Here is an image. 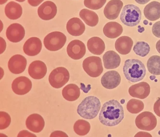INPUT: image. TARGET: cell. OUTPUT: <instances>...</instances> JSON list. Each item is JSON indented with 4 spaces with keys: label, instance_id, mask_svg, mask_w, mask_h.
Segmentation results:
<instances>
[{
    "label": "cell",
    "instance_id": "d590c367",
    "mask_svg": "<svg viewBox=\"0 0 160 137\" xmlns=\"http://www.w3.org/2000/svg\"><path fill=\"white\" fill-rule=\"evenodd\" d=\"M153 109L156 115L160 117V98L158 99L155 102Z\"/></svg>",
    "mask_w": 160,
    "mask_h": 137
},
{
    "label": "cell",
    "instance_id": "e0dca14e",
    "mask_svg": "<svg viewBox=\"0 0 160 137\" xmlns=\"http://www.w3.org/2000/svg\"><path fill=\"white\" fill-rule=\"evenodd\" d=\"M47 71L46 64L41 61L32 62L28 67V74L34 79H42L46 75Z\"/></svg>",
    "mask_w": 160,
    "mask_h": 137
},
{
    "label": "cell",
    "instance_id": "277c9868",
    "mask_svg": "<svg viewBox=\"0 0 160 137\" xmlns=\"http://www.w3.org/2000/svg\"><path fill=\"white\" fill-rule=\"evenodd\" d=\"M142 12L138 7L134 4H127L124 6L120 15L121 21L128 27H134L140 23Z\"/></svg>",
    "mask_w": 160,
    "mask_h": 137
},
{
    "label": "cell",
    "instance_id": "44dd1931",
    "mask_svg": "<svg viewBox=\"0 0 160 137\" xmlns=\"http://www.w3.org/2000/svg\"><path fill=\"white\" fill-rule=\"evenodd\" d=\"M121 58L119 54L113 51H107L103 56L104 68L107 69L117 68L119 67Z\"/></svg>",
    "mask_w": 160,
    "mask_h": 137
},
{
    "label": "cell",
    "instance_id": "d6986e66",
    "mask_svg": "<svg viewBox=\"0 0 160 137\" xmlns=\"http://www.w3.org/2000/svg\"><path fill=\"white\" fill-rule=\"evenodd\" d=\"M28 129L35 133H39L43 129L45 122L43 118L38 114H33L28 117L26 121Z\"/></svg>",
    "mask_w": 160,
    "mask_h": 137
},
{
    "label": "cell",
    "instance_id": "52a82bcc",
    "mask_svg": "<svg viewBox=\"0 0 160 137\" xmlns=\"http://www.w3.org/2000/svg\"><path fill=\"white\" fill-rule=\"evenodd\" d=\"M83 68L87 74L92 78H97L103 72V68L101 58L90 56L83 61Z\"/></svg>",
    "mask_w": 160,
    "mask_h": 137
},
{
    "label": "cell",
    "instance_id": "3957f363",
    "mask_svg": "<svg viewBox=\"0 0 160 137\" xmlns=\"http://www.w3.org/2000/svg\"><path fill=\"white\" fill-rule=\"evenodd\" d=\"M101 108V102L98 98L89 96L86 97L79 104L77 112L84 119H92L97 116Z\"/></svg>",
    "mask_w": 160,
    "mask_h": 137
},
{
    "label": "cell",
    "instance_id": "30bf717a",
    "mask_svg": "<svg viewBox=\"0 0 160 137\" xmlns=\"http://www.w3.org/2000/svg\"><path fill=\"white\" fill-rule=\"evenodd\" d=\"M67 53L70 58L74 60H79L84 56L86 52L85 44L78 40L71 41L68 45Z\"/></svg>",
    "mask_w": 160,
    "mask_h": 137
},
{
    "label": "cell",
    "instance_id": "9c48e42d",
    "mask_svg": "<svg viewBox=\"0 0 160 137\" xmlns=\"http://www.w3.org/2000/svg\"><path fill=\"white\" fill-rule=\"evenodd\" d=\"M32 82L27 77L21 76L12 81V89L14 93L19 95H23L29 93L32 88Z\"/></svg>",
    "mask_w": 160,
    "mask_h": 137
},
{
    "label": "cell",
    "instance_id": "d6a6232c",
    "mask_svg": "<svg viewBox=\"0 0 160 137\" xmlns=\"http://www.w3.org/2000/svg\"><path fill=\"white\" fill-rule=\"evenodd\" d=\"M106 0H84V3L87 8L92 10H98L103 7Z\"/></svg>",
    "mask_w": 160,
    "mask_h": 137
},
{
    "label": "cell",
    "instance_id": "4fadbf2b",
    "mask_svg": "<svg viewBox=\"0 0 160 137\" xmlns=\"http://www.w3.org/2000/svg\"><path fill=\"white\" fill-rule=\"evenodd\" d=\"M57 12V7L54 3L46 1L41 4L38 8V14L42 20H50L55 17Z\"/></svg>",
    "mask_w": 160,
    "mask_h": 137
},
{
    "label": "cell",
    "instance_id": "7a4b0ae2",
    "mask_svg": "<svg viewBox=\"0 0 160 137\" xmlns=\"http://www.w3.org/2000/svg\"><path fill=\"white\" fill-rule=\"evenodd\" d=\"M123 73L128 81L135 83L143 79L146 74V69L139 60L128 59L124 63Z\"/></svg>",
    "mask_w": 160,
    "mask_h": 137
},
{
    "label": "cell",
    "instance_id": "5bb4252c",
    "mask_svg": "<svg viewBox=\"0 0 160 137\" xmlns=\"http://www.w3.org/2000/svg\"><path fill=\"white\" fill-rule=\"evenodd\" d=\"M121 78L118 72L112 70L107 72L101 79V83L107 89H113L119 85Z\"/></svg>",
    "mask_w": 160,
    "mask_h": 137
},
{
    "label": "cell",
    "instance_id": "ffe728a7",
    "mask_svg": "<svg viewBox=\"0 0 160 137\" xmlns=\"http://www.w3.org/2000/svg\"><path fill=\"white\" fill-rule=\"evenodd\" d=\"M67 29L70 34L74 36H79L85 30V25L78 18L70 19L67 24Z\"/></svg>",
    "mask_w": 160,
    "mask_h": 137
},
{
    "label": "cell",
    "instance_id": "484cf974",
    "mask_svg": "<svg viewBox=\"0 0 160 137\" xmlns=\"http://www.w3.org/2000/svg\"><path fill=\"white\" fill-rule=\"evenodd\" d=\"M5 15L11 20L19 18L22 15V8L19 3L10 2L6 4L4 9Z\"/></svg>",
    "mask_w": 160,
    "mask_h": 137
},
{
    "label": "cell",
    "instance_id": "60d3db41",
    "mask_svg": "<svg viewBox=\"0 0 160 137\" xmlns=\"http://www.w3.org/2000/svg\"><path fill=\"white\" fill-rule=\"evenodd\" d=\"M8 1V0H1V2H0V4H4V3H6V2Z\"/></svg>",
    "mask_w": 160,
    "mask_h": 137
},
{
    "label": "cell",
    "instance_id": "8fae6325",
    "mask_svg": "<svg viewBox=\"0 0 160 137\" xmlns=\"http://www.w3.org/2000/svg\"><path fill=\"white\" fill-rule=\"evenodd\" d=\"M27 61L26 58L20 54H16L11 57L8 63V69L11 73L19 74L25 71Z\"/></svg>",
    "mask_w": 160,
    "mask_h": 137
},
{
    "label": "cell",
    "instance_id": "b9f144b4",
    "mask_svg": "<svg viewBox=\"0 0 160 137\" xmlns=\"http://www.w3.org/2000/svg\"><path fill=\"white\" fill-rule=\"evenodd\" d=\"M155 79V77L154 76H152L150 77V79H151V80H154Z\"/></svg>",
    "mask_w": 160,
    "mask_h": 137
},
{
    "label": "cell",
    "instance_id": "1f68e13d",
    "mask_svg": "<svg viewBox=\"0 0 160 137\" xmlns=\"http://www.w3.org/2000/svg\"><path fill=\"white\" fill-rule=\"evenodd\" d=\"M133 51L137 55L145 57L150 53V45L146 42H138L134 46Z\"/></svg>",
    "mask_w": 160,
    "mask_h": 137
},
{
    "label": "cell",
    "instance_id": "4dcf8cb0",
    "mask_svg": "<svg viewBox=\"0 0 160 137\" xmlns=\"http://www.w3.org/2000/svg\"><path fill=\"white\" fill-rule=\"evenodd\" d=\"M144 108V104L142 101L137 99H132L128 102L127 105V110L130 113H139Z\"/></svg>",
    "mask_w": 160,
    "mask_h": 137
},
{
    "label": "cell",
    "instance_id": "ba28073f",
    "mask_svg": "<svg viewBox=\"0 0 160 137\" xmlns=\"http://www.w3.org/2000/svg\"><path fill=\"white\" fill-rule=\"evenodd\" d=\"M157 119L150 112L145 111L138 115L135 124L138 129L145 131H151L157 126Z\"/></svg>",
    "mask_w": 160,
    "mask_h": 137
},
{
    "label": "cell",
    "instance_id": "ee69618b",
    "mask_svg": "<svg viewBox=\"0 0 160 137\" xmlns=\"http://www.w3.org/2000/svg\"><path fill=\"white\" fill-rule=\"evenodd\" d=\"M15 1L18 2H23L25 1L26 0H15Z\"/></svg>",
    "mask_w": 160,
    "mask_h": 137
},
{
    "label": "cell",
    "instance_id": "f1b7e54d",
    "mask_svg": "<svg viewBox=\"0 0 160 137\" xmlns=\"http://www.w3.org/2000/svg\"><path fill=\"white\" fill-rule=\"evenodd\" d=\"M147 66L148 71L154 75H160V56L153 55L147 62Z\"/></svg>",
    "mask_w": 160,
    "mask_h": 137
},
{
    "label": "cell",
    "instance_id": "d4e9b609",
    "mask_svg": "<svg viewBox=\"0 0 160 137\" xmlns=\"http://www.w3.org/2000/svg\"><path fill=\"white\" fill-rule=\"evenodd\" d=\"M122 26L118 22L107 23L103 28V32L105 36L110 38H115L120 36L123 32Z\"/></svg>",
    "mask_w": 160,
    "mask_h": 137
},
{
    "label": "cell",
    "instance_id": "7bdbcfd3",
    "mask_svg": "<svg viewBox=\"0 0 160 137\" xmlns=\"http://www.w3.org/2000/svg\"><path fill=\"white\" fill-rule=\"evenodd\" d=\"M144 24L145 25H148V21L147 20H144L143 21Z\"/></svg>",
    "mask_w": 160,
    "mask_h": 137
},
{
    "label": "cell",
    "instance_id": "6da1fadb",
    "mask_svg": "<svg viewBox=\"0 0 160 137\" xmlns=\"http://www.w3.org/2000/svg\"><path fill=\"white\" fill-rule=\"evenodd\" d=\"M124 116L122 105L117 100H112L103 104L99 118L102 124L108 127H113L120 123Z\"/></svg>",
    "mask_w": 160,
    "mask_h": 137
},
{
    "label": "cell",
    "instance_id": "603a6c76",
    "mask_svg": "<svg viewBox=\"0 0 160 137\" xmlns=\"http://www.w3.org/2000/svg\"><path fill=\"white\" fill-rule=\"evenodd\" d=\"M144 15L147 19L151 21L158 20L160 18V3L153 1L145 7Z\"/></svg>",
    "mask_w": 160,
    "mask_h": 137
},
{
    "label": "cell",
    "instance_id": "f35d334b",
    "mask_svg": "<svg viewBox=\"0 0 160 137\" xmlns=\"http://www.w3.org/2000/svg\"><path fill=\"white\" fill-rule=\"evenodd\" d=\"M135 1L138 4H145L148 3L151 0H135Z\"/></svg>",
    "mask_w": 160,
    "mask_h": 137
},
{
    "label": "cell",
    "instance_id": "4316f807",
    "mask_svg": "<svg viewBox=\"0 0 160 137\" xmlns=\"http://www.w3.org/2000/svg\"><path fill=\"white\" fill-rule=\"evenodd\" d=\"M62 95L67 101L70 102L76 101L80 96V89L76 84H68L62 89Z\"/></svg>",
    "mask_w": 160,
    "mask_h": 137
},
{
    "label": "cell",
    "instance_id": "83f0119b",
    "mask_svg": "<svg viewBox=\"0 0 160 137\" xmlns=\"http://www.w3.org/2000/svg\"><path fill=\"white\" fill-rule=\"evenodd\" d=\"M79 16L87 25L91 27L96 26L99 22L98 15L92 11L83 9L79 12Z\"/></svg>",
    "mask_w": 160,
    "mask_h": 137
},
{
    "label": "cell",
    "instance_id": "e575fe53",
    "mask_svg": "<svg viewBox=\"0 0 160 137\" xmlns=\"http://www.w3.org/2000/svg\"><path fill=\"white\" fill-rule=\"evenodd\" d=\"M152 32L155 37L160 38V21L156 22L153 25Z\"/></svg>",
    "mask_w": 160,
    "mask_h": 137
},
{
    "label": "cell",
    "instance_id": "836d02e7",
    "mask_svg": "<svg viewBox=\"0 0 160 137\" xmlns=\"http://www.w3.org/2000/svg\"><path fill=\"white\" fill-rule=\"evenodd\" d=\"M0 117H1V130L4 129L9 126L11 119L10 116L8 114L4 112L1 111L0 112Z\"/></svg>",
    "mask_w": 160,
    "mask_h": 137
},
{
    "label": "cell",
    "instance_id": "7402d4cb",
    "mask_svg": "<svg viewBox=\"0 0 160 137\" xmlns=\"http://www.w3.org/2000/svg\"><path fill=\"white\" fill-rule=\"evenodd\" d=\"M133 41L129 37L122 36L115 43V48L119 53L122 55L128 54L131 51Z\"/></svg>",
    "mask_w": 160,
    "mask_h": 137
},
{
    "label": "cell",
    "instance_id": "ab89813d",
    "mask_svg": "<svg viewBox=\"0 0 160 137\" xmlns=\"http://www.w3.org/2000/svg\"><path fill=\"white\" fill-rule=\"evenodd\" d=\"M156 48L158 53H160V40L157 42L156 45Z\"/></svg>",
    "mask_w": 160,
    "mask_h": 137
},
{
    "label": "cell",
    "instance_id": "74e56055",
    "mask_svg": "<svg viewBox=\"0 0 160 137\" xmlns=\"http://www.w3.org/2000/svg\"><path fill=\"white\" fill-rule=\"evenodd\" d=\"M44 0H28V3L33 7L38 6Z\"/></svg>",
    "mask_w": 160,
    "mask_h": 137
},
{
    "label": "cell",
    "instance_id": "f546056e",
    "mask_svg": "<svg viewBox=\"0 0 160 137\" xmlns=\"http://www.w3.org/2000/svg\"><path fill=\"white\" fill-rule=\"evenodd\" d=\"M90 124L84 120L79 119L75 122L74 130L75 133L79 136H85L90 131Z\"/></svg>",
    "mask_w": 160,
    "mask_h": 137
},
{
    "label": "cell",
    "instance_id": "f6af8a7d",
    "mask_svg": "<svg viewBox=\"0 0 160 137\" xmlns=\"http://www.w3.org/2000/svg\"><path fill=\"white\" fill-rule=\"evenodd\" d=\"M125 101L124 99H122V100L121 101V103L122 104H124V103H125Z\"/></svg>",
    "mask_w": 160,
    "mask_h": 137
},
{
    "label": "cell",
    "instance_id": "9a60e30c",
    "mask_svg": "<svg viewBox=\"0 0 160 137\" xmlns=\"http://www.w3.org/2000/svg\"><path fill=\"white\" fill-rule=\"evenodd\" d=\"M150 85L145 82H139L131 86L129 88V94L133 97L140 99L146 98L150 94Z\"/></svg>",
    "mask_w": 160,
    "mask_h": 137
},
{
    "label": "cell",
    "instance_id": "cb8c5ba5",
    "mask_svg": "<svg viewBox=\"0 0 160 137\" xmlns=\"http://www.w3.org/2000/svg\"><path fill=\"white\" fill-rule=\"evenodd\" d=\"M87 47L89 52L95 55H101L105 49L104 42L98 37H94L89 39L88 41Z\"/></svg>",
    "mask_w": 160,
    "mask_h": 137
},
{
    "label": "cell",
    "instance_id": "8d00e7d4",
    "mask_svg": "<svg viewBox=\"0 0 160 137\" xmlns=\"http://www.w3.org/2000/svg\"><path fill=\"white\" fill-rule=\"evenodd\" d=\"M50 136L51 137H68V135L62 131H56L52 132Z\"/></svg>",
    "mask_w": 160,
    "mask_h": 137
},
{
    "label": "cell",
    "instance_id": "8992f818",
    "mask_svg": "<svg viewBox=\"0 0 160 137\" xmlns=\"http://www.w3.org/2000/svg\"><path fill=\"white\" fill-rule=\"evenodd\" d=\"M70 79L68 71L63 67H58L51 72L49 77V81L52 87L59 89L68 83Z\"/></svg>",
    "mask_w": 160,
    "mask_h": 137
},
{
    "label": "cell",
    "instance_id": "5b68a950",
    "mask_svg": "<svg viewBox=\"0 0 160 137\" xmlns=\"http://www.w3.org/2000/svg\"><path fill=\"white\" fill-rule=\"evenodd\" d=\"M67 42V37L62 32L54 31L48 34L44 38V45L48 50L57 51L60 50Z\"/></svg>",
    "mask_w": 160,
    "mask_h": 137
},
{
    "label": "cell",
    "instance_id": "2e32d148",
    "mask_svg": "<svg viewBox=\"0 0 160 137\" xmlns=\"http://www.w3.org/2000/svg\"><path fill=\"white\" fill-rule=\"evenodd\" d=\"M123 6V3L121 0H111L104 8V16L110 20L116 19L118 17Z\"/></svg>",
    "mask_w": 160,
    "mask_h": 137
},
{
    "label": "cell",
    "instance_id": "ac0fdd59",
    "mask_svg": "<svg viewBox=\"0 0 160 137\" xmlns=\"http://www.w3.org/2000/svg\"><path fill=\"white\" fill-rule=\"evenodd\" d=\"M42 49V42L40 38L37 37L28 38L23 46V51L25 54L30 56H36L39 54Z\"/></svg>",
    "mask_w": 160,
    "mask_h": 137
},
{
    "label": "cell",
    "instance_id": "7c38bea8",
    "mask_svg": "<svg viewBox=\"0 0 160 137\" xmlns=\"http://www.w3.org/2000/svg\"><path fill=\"white\" fill-rule=\"evenodd\" d=\"M6 37L12 43L20 42L24 38L25 30L22 25L18 23H13L6 29Z\"/></svg>",
    "mask_w": 160,
    "mask_h": 137
},
{
    "label": "cell",
    "instance_id": "bcb514c9",
    "mask_svg": "<svg viewBox=\"0 0 160 137\" xmlns=\"http://www.w3.org/2000/svg\"><path fill=\"white\" fill-rule=\"evenodd\" d=\"M150 25H152V23H150Z\"/></svg>",
    "mask_w": 160,
    "mask_h": 137
}]
</instances>
